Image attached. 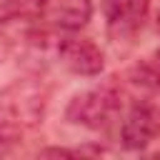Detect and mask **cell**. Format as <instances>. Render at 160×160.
<instances>
[{"label": "cell", "instance_id": "6da1fadb", "mask_svg": "<svg viewBox=\"0 0 160 160\" xmlns=\"http://www.w3.org/2000/svg\"><path fill=\"white\" fill-rule=\"evenodd\" d=\"M48 90L38 80H15L0 92V115L12 125H35L42 120Z\"/></svg>", "mask_w": 160, "mask_h": 160}, {"label": "cell", "instance_id": "7a4b0ae2", "mask_svg": "<svg viewBox=\"0 0 160 160\" xmlns=\"http://www.w3.org/2000/svg\"><path fill=\"white\" fill-rule=\"evenodd\" d=\"M120 108V95L112 88H95L80 92L68 105V120L75 125H85L92 130L105 128Z\"/></svg>", "mask_w": 160, "mask_h": 160}, {"label": "cell", "instance_id": "3957f363", "mask_svg": "<svg viewBox=\"0 0 160 160\" xmlns=\"http://www.w3.org/2000/svg\"><path fill=\"white\" fill-rule=\"evenodd\" d=\"M160 135V108L152 102H138L128 110L120 125V140L128 150H142Z\"/></svg>", "mask_w": 160, "mask_h": 160}, {"label": "cell", "instance_id": "277c9868", "mask_svg": "<svg viewBox=\"0 0 160 160\" xmlns=\"http://www.w3.org/2000/svg\"><path fill=\"white\" fill-rule=\"evenodd\" d=\"M58 58L62 68L75 75H98L105 68L102 50L88 38H62L58 42Z\"/></svg>", "mask_w": 160, "mask_h": 160}, {"label": "cell", "instance_id": "5b68a950", "mask_svg": "<svg viewBox=\"0 0 160 160\" xmlns=\"http://www.w3.org/2000/svg\"><path fill=\"white\" fill-rule=\"evenodd\" d=\"M38 18L58 30H80L92 15L90 0H35Z\"/></svg>", "mask_w": 160, "mask_h": 160}, {"label": "cell", "instance_id": "8992f818", "mask_svg": "<svg viewBox=\"0 0 160 160\" xmlns=\"http://www.w3.org/2000/svg\"><path fill=\"white\" fill-rule=\"evenodd\" d=\"M150 0H102V12L112 38L135 35L148 15Z\"/></svg>", "mask_w": 160, "mask_h": 160}, {"label": "cell", "instance_id": "52a82bcc", "mask_svg": "<svg viewBox=\"0 0 160 160\" xmlns=\"http://www.w3.org/2000/svg\"><path fill=\"white\" fill-rule=\"evenodd\" d=\"M130 82L145 92L160 95V50L145 55L140 62L130 68Z\"/></svg>", "mask_w": 160, "mask_h": 160}, {"label": "cell", "instance_id": "ba28073f", "mask_svg": "<svg viewBox=\"0 0 160 160\" xmlns=\"http://www.w3.org/2000/svg\"><path fill=\"white\" fill-rule=\"evenodd\" d=\"M20 128L18 125H12V122H8V120H2L0 122V155H8L18 142H20Z\"/></svg>", "mask_w": 160, "mask_h": 160}, {"label": "cell", "instance_id": "9c48e42d", "mask_svg": "<svg viewBox=\"0 0 160 160\" xmlns=\"http://www.w3.org/2000/svg\"><path fill=\"white\" fill-rule=\"evenodd\" d=\"M30 0H0V20H10L15 18Z\"/></svg>", "mask_w": 160, "mask_h": 160}, {"label": "cell", "instance_id": "30bf717a", "mask_svg": "<svg viewBox=\"0 0 160 160\" xmlns=\"http://www.w3.org/2000/svg\"><path fill=\"white\" fill-rule=\"evenodd\" d=\"M158 32H160V15H158Z\"/></svg>", "mask_w": 160, "mask_h": 160}]
</instances>
